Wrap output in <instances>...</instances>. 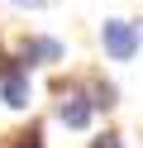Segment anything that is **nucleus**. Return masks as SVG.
Returning <instances> with one entry per match:
<instances>
[{
    "label": "nucleus",
    "instance_id": "6",
    "mask_svg": "<svg viewBox=\"0 0 143 148\" xmlns=\"http://www.w3.org/2000/svg\"><path fill=\"white\" fill-rule=\"evenodd\" d=\"M91 148H124V143H119V134H100Z\"/></svg>",
    "mask_w": 143,
    "mask_h": 148
},
{
    "label": "nucleus",
    "instance_id": "2",
    "mask_svg": "<svg viewBox=\"0 0 143 148\" xmlns=\"http://www.w3.org/2000/svg\"><path fill=\"white\" fill-rule=\"evenodd\" d=\"M91 115H95V100L86 96L81 86L62 91V100H57V119H62L67 129H86V124H91Z\"/></svg>",
    "mask_w": 143,
    "mask_h": 148
},
{
    "label": "nucleus",
    "instance_id": "8",
    "mask_svg": "<svg viewBox=\"0 0 143 148\" xmlns=\"http://www.w3.org/2000/svg\"><path fill=\"white\" fill-rule=\"evenodd\" d=\"M5 67H10V62H5V58H0V72H5Z\"/></svg>",
    "mask_w": 143,
    "mask_h": 148
},
{
    "label": "nucleus",
    "instance_id": "4",
    "mask_svg": "<svg viewBox=\"0 0 143 148\" xmlns=\"http://www.w3.org/2000/svg\"><path fill=\"white\" fill-rule=\"evenodd\" d=\"M24 62H62V43L57 38H24Z\"/></svg>",
    "mask_w": 143,
    "mask_h": 148
},
{
    "label": "nucleus",
    "instance_id": "1",
    "mask_svg": "<svg viewBox=\"0 0 143 148\" xmlns=\"http://www.w3.org/2000/svg\"><path fill=\"white\" fill-rule=\"evenodd\" d=\"M100 48H105L110 62H133L138 48H143V29L129 24V19H105L100 24Z\"/></svg>",
    "mask_w": 143,
    "mask_h": 148
},
{
    "label": "nucleus",
    "instance_id": "3",
    "mask_svg": "<svg viewBox=\"0 0 143 148\" xmlns=\"http://www.w3.org/2000/svg\"><path fill=\"white\" fill-rule=\"evenodd\" d=\"M0 100L10 110H24L29 105V62H10L0 72Z\"/></svg>",
    "mask_w": 143,
    "mask_h": 148
},
{
    "label": "nucleus",
    "instance_id": "5",
    "mask_svg": "<svg viewBox=\"0 0 143 148\" xmlns=\"http://www.w3.org/2000/svg\"><path fill=\"white\" fill-rule=\"evenodd\" d=\"M14 148H43V138H38V129H29V134L14 138Z\"/></svg>",
    "mask_w": 143,
    "mask_h": 148
},
{
    "label": "nucleus",
    "instance_id": "7",
    "mask_svg": "<svg viewBox=\"0 0 143 148\" xmlns=\"http://www.w3.org/2000/svg\"><path fill=\"white\" fill-rule=\"evenodd\" d=\"M14 5H19V10H43L48 0H14Z\"/></svg>",
    "mask_w": 143,
    "mask_h": 148
}]
</instances>
